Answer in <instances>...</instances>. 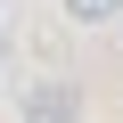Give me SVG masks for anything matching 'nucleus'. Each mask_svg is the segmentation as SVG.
I'll use <instances>...</instances> for the list:
<instances>
[{"instance_id": "nucleus-2", "label": "nucleus", "mask_w": 123, "mask_h": 123, "mask_svg": "<svg viewBox=\"0 0 123 123\" xmlns=\"http://www.w3.org/2000/svg\"><path fill=\"white\" fill-rule=\"evenodd\" d=\"M66 17L74 25H107V17H123V0H66Z\"/></svg>"}, {"instance_id": "nucleus-1", "label": "nucleus", "mask_w": 123, "mask_h": 123, "mask_svg": "<svg viewBox=\"0 0 123 123\" xmlns=\"http://www.w3.org/2000/svg\"><path fill=\"white\" fill-rule=\"evenodd\" d=\"M25 123H82V90L74 82H33L25 90Z\"/></svg>"}]
</instances>
